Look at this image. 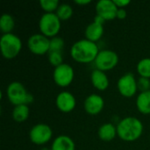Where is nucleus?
Returning a JSON list of instances; mask_svg holds the SVG:
<instances>
[{"instance_id": "nucleus-1", "label": "nucleus", "mask_w": 150, "mask_h": 150, "mask_svg": "<svg viewBox=\"0 0 150 150\" xmlns=\"http://www.w3.org/2000/svg\"><path fill=\"white\" fill-rule=\"evenodd\" d=\"M98 53V47L96 42L87 39L75 42L70 49L72 58L81 63H89L95 61Z\"/></svg>"}, {"instance_id": "nucleus-2", "label": "nucleus", "mask_w": 150, "mask_h": 150, "mask_svg": "<svg viewBox=\"0 0 150 150\" xmlns=\"http://www.w3.org/2000/svg\"><path fill=\"white\" fill-rule=\"evenodd\" d=\"M143 131V125L135 117H127L117 126V134L126 142H134L139 139Z\"/></svg>"}, {"instance_id": "nucleus-3", "label": "nucleus", "mask_w": 150, "mask_h": 150, "mask_svg": "<svg viewBox=\"0 0 150 150\" xmlns=\"http://www.w3.org/2000/svg\"><path fill=\"white\" fill-rule=\"evenodd\" d=\"M0 48L2 54L6 59L15 58L22 48V41L13 33H4L0 39Z\"/></svg>"}, {"instance_id": "nucleus-4", "label": "nucleus", "mask_w": 150, "mask_h": 150, "mask_svg": "<svg viewBox=\"0 0 150 150\" xmlns=\"http://www.w3.org/2000/svg\"><path fill=\"white\" fill-rule=\"evenodd\" d=\"M7 97L10 102L16 105H26L33 102V96L27 93L25 86L19 82H12L7 87Z\"/></svg>"}, {"instance_id": "nucleus-5", "label": "nucleus", "mask_w": 150, "mask_h": 150, "mask_svg": "<svg viewBox=\"0 0 150 150\" xmlns=\"http://www.w3.org/2000/svg\"><path fill=\"white\" fill-rule=\"evenodd\" d=\"M39 27L46 37H55L61 29V20L54 12L44 13L39 21Z\"/></svg>"}, {"instance_id": "nucleus-6", "label": "nucleus", "mask_w": 150, "mask_h": 150, "mask_svg": "<svg viewBox=\"0 0 150 150\" xmlns=\"http://www.w3.org/2000/svg\"><path fill=\"white\" fill-rule=\"evenodd\" d=\"M95 65L97 69L107 71L112 69L119 62L118 54L112 50H101L95 59Z\"/></svg>"}, {"instance_id": "nucleus-7", "label": "nucleus", "mask_w": 150, "mask_h": 150, "mask_svg": "<svg viewBox=\"0 0 150 150\" xmlns=\"http://www.w3.org/2000/svg\"><path fill=\"white\" fill-rule=\"evenodd\" d=\"M53 135L51 127L47 124H37L30 130L29 137L33 143L36 145H43L48 142Z\"/></svg>"}, {"instance_id": "nucleus-8", "label": "nucleus", "mask_w": 150, "mask_h": 150, "mask_svg": "<svg viewBox=\"0 0 150 150\" xmlns=\"http://www.w3.org/2000/svg\"><path fill=\"white\" fill-rule=\"evenodd\" d=\"M53 78L54 83L60 87H67L74 79V69L70 65L62 63L54 69Z\"/></svg>"}, {"instance_id": "nucleus-9", "label": "nucleus", "mask_w": 150, "mask_h": 150, "mask_svg": "<svg viewBox=\"0 0 150 150\" xmlns=\"http://www.w3.org/2000/svg\"><path fill=\"white\" fill-rule=\"evenodd\" d=\"M29 50L35 54H44L49 52L50 40L42 33H36L30 36L27 40Z\"/></svg>"}, {"instance_id": "nucleus-10", "label": "nucleus", "mask_w": 150, "mask_h": 150, "mask_svg": "<svg viewBox=\"0 0 150 150\" xmlns=\"http://www.w3.org/2000/svg\"><path fill=\"white\" fill-rule=\"evenodd\" d=\"M118 89L122 96L127 98L133 97L138 90L134 76L132 73H127L122 76L118 81Z\"/></svg>"}, {"instance_id": "nucleus-11", "label": "nucleus", "mask_w": 150, "mask_h": 150, "mask_svg": "<svg viewBox=\"0 0 150 150\" xmlns=\"http://www.w3.org/2000/svg\"><path fill=\"white\" fill-rule=\"evenodd\" d=\"M119 8L114 4L113 0H99L96 4L97 15L103 18L105 20H111L117 18Z\"/></svg>"}, {"instance_id": "nucleus-12", "label": "nucleus", "mask_w": 150, "mask_h": 150, "mask_svg": "<svg viewBox=\"0 0 150 150\" xmlns=\"http://www.w3.org/2000/svg\"><path fill=\"white\" fill-rule=\"evenodd\" d=\"M105 20L103 18L97 15L95 17L94 22L91 23L85 29L86 39L89 40H91L93 42L98 40L104 33L103 24L105 23Z\"/></svg>"}, {"instance_id": "nucleus-13", "label": "nucleus", "mask_w": 150, "mask_h": 150, "mask_svg": "<svg viewBox=\"0 0 150 150\" xmlns=\"http://www.w3.org/2000/svg\"><path fill=\"white\" fill-rule=\"evenodd\" d=\"M104 99L98 94H91L88 96L84 101V109L86 112L91 115L98 114L104 108Z\"/></svg>"}, {"instance_id": "nucleus-14", "label": "nucleus", "mask_w": 150, "mask_h": 150, "mask_svg": "<svg viewBox=\"0 0 150 150\" xmlns=\"http://www.w3.org/2000/svg\"><path fill=\"white\" fill-rule=\"evenodd\" d=\"M55 103L60 111L63 112H69L76 106V98L70 92L62 91L58 94Z\"/></svg>"}, {"instance_id": "nucleus-15", "label": "nucleus", "mask_w": 150, "mask_h": 150, "mask_svg": "<svg viewBox=\"0 0 150 150\" xmlns=\"http://www.w3.org/2000/svg\"><path fill=\"white\" fill-rule=\"evenodd\" d=\"M91 83L93 86L99 90V91H105L109 86V80L105 73L99 69H95L92 71L91 76Z\"/></svg>"}, {"instance_id": "nucleus-16", "label": "nucleus", "mask_w": 150, "mask_h": 150, "mask_svg": "<svg viewBox=\"0 0 150 150\" xmlns=\"http://www.w3.org/2000/svg\"><path fill=\"white\" fill-rule=\"evenodd\" d=\"M51 150H75V142L67 135H60L53 142Z\"/></svg>"}, {"instance_id": "nucleus-17", "label": "nucleus", "mask_w": 150, "mask_h": 150, "mask_svg": "<svg viewBox=\"0 0 150 150\" xmlns=\"http://www.w3.org/2000/svg\"><path fill=\"white\" fill-rule=\"evenodd\" d=\"M117 134V127L112 123L103 124L98 129V136L104 142H110Z\"/></svg>"}, {"instance_id": "nucleus-18", "label": "nucleus", "mask_w": 150, "mask_h": 150, "mask_svg": "<svg viewBox=\"0 0 150 150\" xmlns=\"http://www.w3.org/2000/svg\"><path fill=\"white\" fill-rule=\"evenodd\" d=\"M138 110L143 114H150V91L141 92L136 99Z\"/></svg>"}, {"instance_id": "nucleus-19", "label": "nucleus", "mask_w": 150, "mask_h": 150, "mask_svg": "<svg viewBox=\"0 0 150 150\" xmlns=\"http://www.w3.org/2000/svg\"><path fill=\"white\" fill-rule=\"evenodd\" d=\"M29 116V107L27 105H16L12 111V118L17 122H24Z\"/></svg>"}, {"instance_id": "nucleus-20", "label": "nucleus", "mask_w": 150, "mask_h": 150, "mask_svg": "<svg viewBox=\"0 0 150 150\" xmlns=\"http://www.w3.org/2000/svg\"><path fill=\"white\" fill-rule=\"evenodd\" d=\"M15 22L11 15L4 13L0 18V29L4 33H11L14 27Z\"/></svg>"}, {"instance_id": "nucleus-21", "label": "nucleus", "mask_w": 150, "mask_h": 150, "mask_svg": "<svg viewBox=\"0 0 150 150\" xmlns=\"http://www.w3.org/2000/svg\"><path fill=\"white\" fill-rule=\"evenodd\" d=\"M55 14L60 18V20H67L72 16L73 9L68 4H62L59 5L58 9L56 10Z\"/></svg>"}, {"instance_id": "nucleus-22", "label": "nucleus", "mask_w": 150, "mask_h": 150, "mask_svg": "<svg viewBox=\"0 0 150 150\" xmlns=\"http://www.w3.org/2000/svg\"><path fill=\"white\" fill-rule=\"evenodd\" d=\"M137 71L142 77L150 78V58H144L138 62Z\"/></svg>"}, {"instance_id": "nucleus-23", "label": "nucleus", "mask_w": 150, "mask_h": 150, "mask_svg": "<svg viewBox=\"0 0 150 150\" xmlns=\"http://www.w3.org/2000/svg\"><path fill=\"white\" fill-rule=\"evenodd\" d=\"M40 7L47 12H53L59 7L58 0H40Z\"/></svg>"}, {"instance_id": "nucleus-24", "label": "nucleus", "mask_w": 150, "mask_h": 150, "mask_svg": "<svg viewBox=\"0 0 150 150\" xmlns=\"http://www.w3.org/2000/svg\"><path fill=\"white\" fill-rule=\"evenodd\" d=\"M64 46V40L61 37H54L50 40L49 52H62Z\"/></svg>"}, {"instance_id": "nucleus-25", "label": "nucleus", "mask_w": 150, "mask_h": 150, "mask_svg": "<svg viewBox=\"0 0 150 150\" xmlns=\"http://www.w3.org/2000/svg\"><path fill=\"white\" fill-rule=\"evenodd\" d=\"M49 62L55 68L63 63V57L62 52H48Z\"/></svg>"}, {"instance_id": "nucleus-26", "label": "nucleus", "mask_w": 150, "mask_h": 150, "mask_svg": "<svg viewBox=\"0 0 150 150\" xmlns=\"http://www.w3.org/2000/svg\"><path fill=\"white\" fill-rule=\"evenodd\" d=\"M138 89L141 90L142 92L150 91V81L149 78L146 77H140V79L137 82Z\"/></svg>"}, {"instance_id": "nucleus-27", "label": "nucleus", "mask_w": 150, "mask_h": 150, "mask_svg": "<svg viewBox=\"0 0 150 150\" xmlns=\"http://www.w3.org/2000/svg\"><path fill=\"white\" fill-rule=\"evenodd\" d=\"M113 2L118 8H124L130 4V0H113Z\"/></svg>"}, {"instance_id": "nucleus-28", "label": "nucleus", "mask_w": 150, "mask_h": 150, "mask_svg": "<svg viewBox=\"0 0 150 150\" xmlns=\"http://www.w3.org/2000/svg\"><path fill=\"white\" fill-rule=\"evenodd\" d=\"M127 17V11L124 8H119L117 11V18L120 19H124Z\"/></svg>"}, {"instance_id": "nucleus-29", "label": "nucleus", "mask_w": 150, "mask_h": 150, "mask_svg": "<svg viewBox=\"0 0 150 150\" xmlns=\"http://www.w3.org/2000/svg\"><path fill=\"white\" fill-rule=\"evenodd\" d=\"M75 3L77 4H90L91 1L90 0H75Z\"/></svg>"}]
</instances>
